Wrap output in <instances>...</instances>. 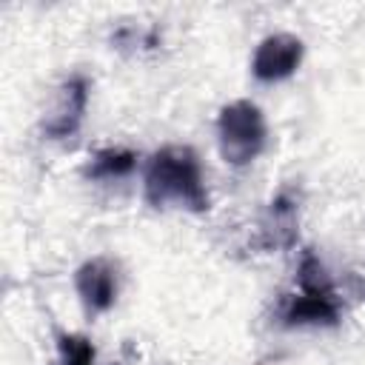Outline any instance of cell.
<instances>
[{
	"instance_id": "cell-5",
	"label": "cell",
	"mask_w": 365,
	"mask_h": 365,
	"mask_svg": "<svg viewBox=\"0 0 365 365\" xmlns=\"http://www.w3.org/2000/svg\"><path fill=\"white\" fill-rule=\"evenodd\" d=\"M74 288L88 314H103L117 299V268L103 257L86 259L74 271Z\"/></svg>"
},
{
	"instance_id": "cell-9",
	"label": "cell",
	"mask_w": 365,
	"mask_h": 365,
	"mask_svg": "<svg viewBox=\"0 0 365 365\" xmlns=\"http://www.w3.org/2000/svg\"><path fill=\"white\" fill-rule=\"evenodd\" d=\"M57 354L60 365H94V345L83 334H57Z\"/></svg>"
},
{
	"instance_id": "cell-2",
	"label": "cell",
	"mask_w": 365,
	"mask_h": 365,
	"mask_svg": "<svg viewBox=\"0 0 365 365\" xmlns=\"http://www.w3.org/2000/svg\"><path fill=\"white\" fill-rule=\"evenodd\" d=\"M297 282H299V291L282 302L279 322L285 328H302V325L334 328V325H339L342 305H339L336 288L314 251L302 254L299 268H297Z\"/></svg>"
},
{
	"instance_id": "cell-8",
	"label": "cell",
	"mask_w": 365,
	"mask_h": 365,
	"mask_svg": "<svg viewBox=\"0 0 365 365\" xmlns=\"http://www.w3.org/2000/svg\"><path fill=\"white\" fill-rule=\"evenodd\" d=\"M137 165V154L128 148H103L97 151L88 165H86V177L88 180H117L131 174Z\"/></svg>"
},
{
	"instance_id": "cell-4",
	"label": "cell",
	"mask_w": 365,
	"mask_h": 365,
	"mask_svg": "<svg viewBox=\"0 0 365 365\" xmlns=\"http://www.w3.org/2000/svg\"><path fill=\"white\" fill-rule=\"evenodd\" d=\"M302 63V40L294 34H271L265 37L251 60V71L259 83H277L291 77Z\"/></svg>"
},
{
	"instance_id": "cell-3",
	"label": "cell",
	"mask_w": 365,
	"mask_h": 365,
	"mask_svg": "<svg viewBox=\"0 0 365 365\" xmlns=\"http://www.w3.org/2000/svg\"><path fill=\"white\" fill-rule=\"evenodd\" d=\"M265 117L251 100L228 103L217 117L220 154L228 165H248L265 148Z\"/></svg>"
},
{
	"instance_id": "cell-6",
	"label": "cell",
	"mask_w": 365,
	"mask_h": 365,
	"mask_svg": "<svg viewBox=\"0 0 365 365\" xmlns=\"http://www.w3.org/2000/svg\"><path fill=\"white\" fill-rule=\"evenodd\" d=\"M86 106H88V80L74 74L63 83L60 88V103L54 108V114L48 117V123L43 125V134L51 137V140H63V137H71L80 123H83V114H86Z\"/></svg>"
},
{
	"instance_id": "cell-7",
	"label": "cell",
	"mask_w": 365,
	"mask_h": 365,
	"mask_svg": "<svg viewBox=\"0 0 365 365\" xmlns=\"http://www.w3.org/2000/svg\"><path fill=\"white\" fill-rule=\"evenodd\" d=\"M297 222H299V214H297V200L288 194V191H279L262 222H259V248L265 251H277V248H291L297 242Z\"/></svg>"
},
{
	"instance_id": "cell-1",
	"label": "cell",
	"mask_w": 365,
	"mask_h": 365,
	"mask_svg": "<svg viewBox=\"0 0 365 365\" xmlns=\"http://www.w3.org/2000/svg\"><path fill=\"white\" fill-rule=\"evenodd\" d=\"M143 197L154 208H188L208 211V188L194 148L188 145H163L145 163L143 174Z\"/></svg>"
}]
</instances>
